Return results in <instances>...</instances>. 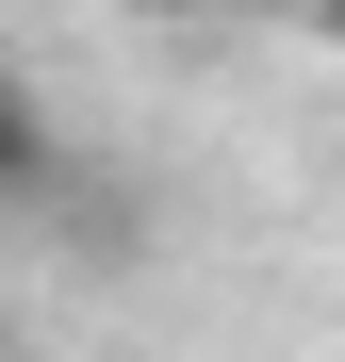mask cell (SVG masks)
<instances>
[{"label": "cell", "mask_w": 345, "mask_h": 362, "mask_svg": "<svg viewBox=\"0 0 345 362\" xmlns=\"http://www.w3.org/2000/svg\"><path fill=\"white\" fill-rule=\"evenodd\" d=\"M33 181H49V115L17 99V66H0V198H33Z\"/></svg>", "instance_id": "cell-1"}, {"label": "cell", "mask_w": 345, "mask_h": 362, "mask_svg": "<svg viewBox=\"0 0 345 362\" xmlns=\"http://www.w3.org/2000/svg\"><path fill=\"white\" fill-rule=\"evenodd\" d=\"M181 17H230V33H279V17H329V0H181Z\"/></svg>", "instance_id": "cell-2"}, {"label": "cell", "mask_w": 345, "mask_h": 362, "mask_svg": "<svg viewBox=\"0 0 345 362\" xmlns=\"http://www.w3.org/2000/svg\"><path fill=\"white\" fill-rule=\"evenodd\" d=\"M313 33H345V0H329V17H313Z\"/></svg>", "instance_id": "cell-3"}]
</instances>
